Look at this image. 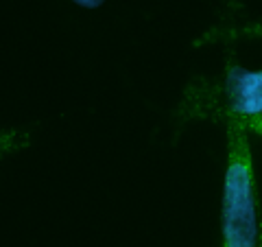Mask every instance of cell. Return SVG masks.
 <instances>
[{
	"label": "cell",
	"mask_w": 262,
	"mask_h": 247,
	"mask_svg": "<svg viewBox=\"0 0 262 247\" xmlns=\"http://www.w3.org/2000/svg\"><path fill=\"white\" fill-rule=\"evenodd\" d=\"M177 118L236 122L262 136V70H247L227 55L221 77H196L186 86Z\"/></svg>",
	"instance_id": "cell-1"
},
{
	"label": "cell",
	"mask_w": 262,
	"mask_h": 247,
	"mask_svg": "<svg viewBox=\"0 0 262 247\" xmlns=\"http://www.w3.org/2000/svg\"><path fill=\"white\" fill-rule=\"evenodd\" d=\"M227 169L221 199V247H262V208L247 129L227 122Z\"/></svg>",
	"instance_id": "cell-2"
},
{
	"label": "cell",
	"mask_w": 262,
	"mask_h": 247,
	"mask_svg": "<svg viewBox=\"0 0 262 247\" xmlns=\"http://www.w3.org/2000/svg\"><path fill=\"white\" fill-rule=\"evenodd\" d=\"M243 37H262V18L249 24H238V27H214L203 33L199 39H194V46L234 42V39H243Z\"/></svg>",
	"instance_id": "cell-3"
},
{
	"label": "cell",
	"mask_w": 262,
	"mask_h": 247,
	"mask_svg": "<svg viewBox=\"0 0 262 247\" xmlns=\"http://www.w3.org/2000/svg\"><path fill=\"white\" fill-rule=\"evenodd\" d=\"M31 145V134L20 129H0V160Z\"/></svg>",
	"instance_id": "cell-4"
},
{
	"label": "cell",
	"mask_w": 262,
	"mask_h": 247,
	"mask_svg": "<svg viewBox=\"0 0 262 247\" xmlns=\"http://www.w3.org/2000/svg\"><path fill=\"white\" fill-rule=\"evenodd\" d=\"M72 3L83 7V9H98V7H103L105 0H72Z\"/></svg>",
	"instance_id": "cell-5"
}]
</instances>
